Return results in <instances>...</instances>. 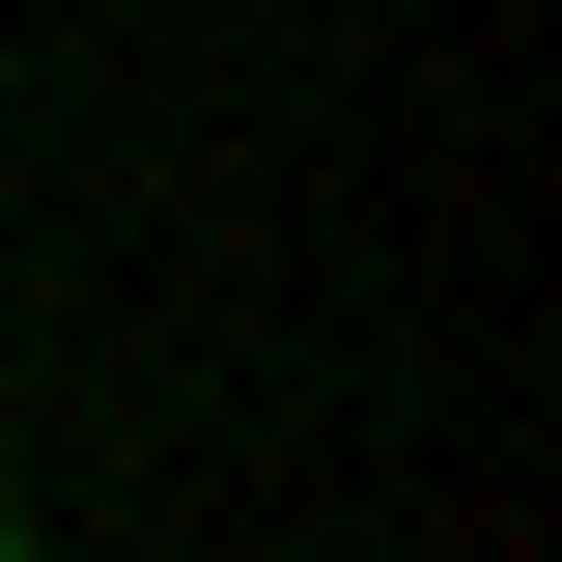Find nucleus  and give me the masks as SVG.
Masks as SVG:
<instances>
[{"instance_id": "1", "label": "nucleus", "mask_w": 562, "mask_h": 562, "mask_svg": "<svg viewBox=\"0 0 562 562\" xmlns=\"http://www.w3.org/2000/svg\"><path fill=\"white\" fill-rule=\"evenodd\" d=\"M0 535H29V506H0Z\"/></svg>"}]
</instances>
